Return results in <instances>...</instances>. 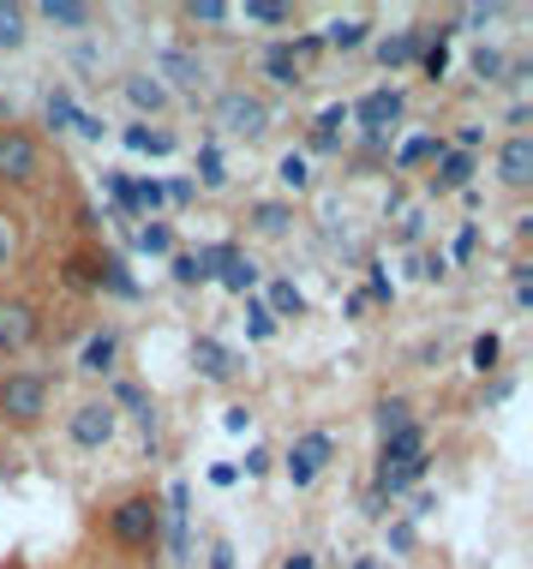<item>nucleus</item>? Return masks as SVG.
<instances>
[{
	"label": "nucleus",
	"mask_w": 533,
	"mask_h": 569,
	"mask_svg": "<svg viewBox=\"0 0 533 569\" xmlns=\"http://www.w3.org/2000/svg\"><path fill=\"white\" fill-rule=\"evenodd\" d=\"M42 144L24 127H0V187H37L42 180Z\"/></svg>",
	"instance_id": "nucleus-4"
},
{
	"label": "nucleus",
	"mask_w": 533,
	"mask_h": 569,
	"mask_svg": "<svg viewBox=\"0 0 533 569\" xmlns=\"http://www.w3.org/2000/svg\"><path fill=\"white\" fill-rule=\"evenodd\" d=\"M497 19H504V7H462V12H455V24H474V30L497 24Z\"/></svg>",
	"instance_id": "nucleus-44"
},
{
	"label": "nucleus",
	"mask_w": 533,
	"mask_h": 569,
	"mask_svg": "<svg viewBox=\"0 0 533 569\" xmlns=\"http://www.w3.org/2000/svg\"><path fill=\"white\" fill-rule=\"evenodd\" d=\"M342 127H348V102H330V109L312 120V138H306V144L318 150V157H336V150H342Z\"/></svg>",
	"instance_id": "nucleus-17"
},
{
	"label": "nucleus",
	"mask_w": 533,
	"mask_h": 569,
	"mask_svg": "<svg viewBox=\"0 0 533 569\" xmlns=\"http://www.w3.org/2000/svg\"><path fill=\"white\" fill-rule=\"evenodd\" d=\"M264 312L270 318H300V312H306V295H300L294 282H276V288H270V300H264Z\"/></svg>",
	"instance_id": "nucleus-33"
},
{
	"label": "nucleus",
	"mask_w": 533,
	"mask_h": 569,
	"mask_svg": "<svg viewBox=\"0 0 533 569\" xmlns=\"http://www.w3.org/2000/svg\"><path fill=\"white\" fill-rule=\"evenodd\" d=\"M72 132H79V138H102V132H109V120H102V114H90V109H79V120H72Z\"/></svg>",
	"instance_id": "nucleus-45"
},
{
	"label": "nucleus",
	"mask_w": 533,
	"mask_h": 569,
	"mask_svg": "<svg viewBox=\"0 0 533 569\" xmlns=\"http://www.w3.org/2000/svg\"><path fill=\"white\" fill-rule=\"evenodd\" d=\"M474 79L504 84V54H497V49H474Z\"/></svg>",
	"instance_id": "nucleus-40"
},
{
	"label": "nucleus",
	"mask_w": 533,
	"mask_h": 569,
	"mask_svg": "<svg viewBox=\"0 0 533 569\" xmlns=\"http://www.w3.org/2000/svg\"><path fill=\"white\" fill-rule=\"evenodd\" d=\"M97 288H109L114 300H139V282L127 276V258L120 252H97Z\"/></svg>",
	"instance_id": "nucleus-19"
},
{
	"label": "nucleus",
	"mask_w": 533,
	"mask_h": 569,
	"mask_svg": "<svg viewBox=\"0 0 533 569\" xmlns=\"http://www.w3.org/2000/svg\"><path fill=\"white\" fill-rule=\"evenodd\" d=\"M247 222H252V234L282 240L288 228H294V204H282V198H258V204L247 210Z\"/></svg>",
	"instance_id": "nucleus-16"
},
{
	"label": "nucleus",
	"mask_w": 533,
	"mask_h": 569,
	"mask_svg": "<svg viewBox=\"0 0 533 569\" xmlns=\"http://www.w3.org/2000/svg\"><path fill=\"white\" fill-rule=\"evenodd\" d=\"M474 246H480V228H462L455 234V258H474Z\"/></svg>",
	"instance_id": "nucleus-50"
},
{
	"label": "nucleus",
	"mask_w": 533,
	"mask_h": 569,
	"mask_svg": "<svg viewBox=\"0 0 533 569\" xmlns=\"http://www.w3.org/2000/svg\"><path fill=\"white\" fill-rule=\"evenodd\" d=\"M0 456H7V438H0Z\"/></svg>",
	"instance_id": "nucleus-59"
},
{
	"label": "nucleus",
	"mask_w": 533,
	"mask_h": 569,
	"mask_svg": "<svg viewBox=\"0 0 533 569\" xmlns=\"http://www.w3.org/2000/svg\"><path fill=\"white\" fill-rule=\"evenodd\" d=\"M455 144H462L467 157H474V144H480V127H474V120H467V127H455Z\"/></svg>",
	"instance_id": "nucleus-54"
},
{
	"label": "nucleus",
	"mask_w": 533,
	"mask_h": 569,
	"mask_svg": "<svg viewBox=\"0 0 533 569\" xmlns=\"http://www.w3.org/2000/svg\"><path fill=\"white\" fill-rule=\"evenodd\" d=\"M282 569H318V563H312V551H294V558H288Z\"/></svg>",
	"instance_id": "nucleus-58"
},
{
	"label": "nucleus",
	"mask_w": 533,
	"mask_h": 569,
	"mask_svg": "<svg viewBox=\"0 0 533 569\" xmlns=\"http://www.w3.org/2000/svg\"><path fill=\"white\" fill-rule=\"evenodd\" d=\"M414 360H420V366H438V360H444V342H420Z\"/></svg>",
	"instance_id": "nucleus-53"
},
{
	"label": "nucleus",
	"mask_w": 533,
	"mask_h": 569,
	"mask_svg": "<svg viewBox=\"0 0 533 569\" xmlns=\"http://www.w3.org/2000/svg\"><path fill=\"white\" fill-rule=\"evenodd\" d=\"M247 473L258 480V473H270V450H247Z\"/></svg>",
	"instance_id": "nucleus-56"
},
{
	"label": "nucleus",
	"mask_w": 533,
	"mask_h": 569,
	"mask_svg": "<svg viewBox=\"0 0 533 569\" xmlns=\"http://www.w3.org/2000/svg\"><path fill=\"white\" fill-rule=\"evenodd\" d=\"M102 528H109V540L127 546V551H157V540H162V498H150V491H127L120 503H109Z\"/></svg>",
	"instance_id": "nucleus-2"
},
{
	"label": "nucleus",
	"mask_w": 533,
	"mask_h": 569,
	"mask_svg": "<svg viewBox=\"0 0 533 569\" xmlns=\"http://www.w3.org/2000/svg\"><path fill=\"white\" fill-rule=\"evenodd\" d=\"M420 49H425V24L402 30V37H384V42H378V60H384V67H414Z\"/></svg>",
	"instance_id": "nucleus-23"
},
{
	"label": "nucleus",
	"mask_w": 533,
	"mask_h": 569,
	"mask_svg": "<svg viewBox=\"0 0 533 569\" xmlns=\"http://www.w3.org/2000/svg\"><path fill=\"white\" fill-rule=\"evenodd\" d=\"M198 180H204V187H228V168H222V150L217 144L198 150Z\"/></svg>",
	"instance_id": "nucleus-39"
},
{
	"label": "nucleus",
	"mask_w": 533,
	"mask_h": 569,
	"mask_svg": "<svg viewBox=\"0 0 533 569\" xmlns=\"http://www.w3.org/2000/svg\"><path fill=\"white\" fill-rule=\"evenodd\" d=\"M330 461H336V438H330V432H306V438H294V450H288L282 468H288V480H294V491H306Z\"/></svg>",
	"instance_id": "nucleus-7"
},
{
	"label": "nucleus",
	"mask_w": 533,
	"mask_h": 569,
	"mask_svg": "<svg viewBox=\"0 0 533 569\" xmlns=\"http://www.w3.org/2000/svg\"><path fill=\"white\" fill-rule=\"evenodd\" d=\"M425 456V426H402L395 438H384V450H378V461H420Z\"/></svg>",
	"instance_id": "nucleus-25"
},
{
	"label": "nucleus",
	"mask_w": 533,
	"mask_h": 569,
	"mask_svg": "<svg viewBox=\"0 0 533 569\" xmlns=\"http://www.w3.org/2000/svg\"><path fill=\"white\" fill-rule=\"evenodd\" d=\"M474 180V157L467 150H444L438 157V174H432V192H462Z\"/></svg>",
	"instance_id": "nucleus-22"
},
{
	"label": "nucleus",
	"mask_w": 533,
	"mask_h": 569,
	"mask_svg": "<svg viewBox=\"0 0 533 569\" xmlns=\"http://www.w3.org/2000/svg\"><path fill=\"white\" fill-rule=\"evenodd\" d=\"M127 204L139 210V217H150V222H157V210L169 204V198H162V187H157V180H127Z\"/></svg>",
	"instance_id": "nucleus-32"
},
{
	"label": "nucleus",
	"mask_w": 533,
	"mask_h": 569,
	"mask_svg": "<svg viewBox=\"0 0 533 569\" xmlns=\"http://www.w3.org/2000/svg\"><path fill=\"white\" fill-rule=\"evenodd\" d=\"M120 432V413L109 408V396H90V402L72 408V420H67V438H72V450H109Z\"/></svg>",
	"instance_id": "nucleus-5"
},
{
	"label": "nucleus",
	"mask_w": 533,
	"mask_h": 569,
	"mask_svg": "<svg viewBox=\"0 0 533 569\" xmlns=\"http://www.w3.org/2000/svg\"><path fill=\"white\" fill-rule=\"evenodd\" d=\"M187 503H192V491L187 486H169V498H162V516H169V558H187Z\"/></svg>",
	"instance_id": "nucleus-18"
},
{
	"label": "nucleus",
	"mask_w": 533,
	"mask_h": 569,
	"mask_svg": "<svg viewBox=\"0 0 533 569\" xmlns=\"http://www.w3.org/2000/svg\"><path fill=\"white\" fill-rule=\"evenodd\" d=\"M234 480H240L234 461H217V468H210V486H234Z\"/></svg>",
	"instance_id": "nucleus-51"
},
{
	"label": "nucleus",
	"mask_w": 533,
	"mask_h": 569,
	"mask_svg": "<svg viewBox=\"0 0 533 569\" xmlns=\"http://www.w3.org/2000/svg\"><path fill=\"white\" fill-rule=\"evenodd\" d=\"M180 19L204 24V30H222L228 19H234V7H228V0H192V7H180Z\"/></svg>",
	"instance_id": "nucleus-31"
},
{
	"label": "nucleus",
	"mask_w": 533,
	"mask_h": 569,
	"mask_svg": "<svg viewBox=\"0 0 533 569\" xmlns=\"http://www.w3.org/2000/svg\"><path fill=\"white\" fill-rule=\"evenodd\" d=\"M276 180L288 192H306L312 187V168H306V157H300V150H288V157L276 162Z\"/></svg>",
	"instance_id": "nucleus-37"
},
{
	"label": "nucleus",
	"mask_w": 533,
	"mask_h": 569,
	"mask_svg": "<svg viewBox=\"0 0 533 569\" xmlns=\"http://www.w3.org/2000/svg\"><path fill=\"white\" fill-rule=\"evenodd\" d=\"M210 120H217V132L247 138V144L276 127V114H270V102L258 97V90H222V97L210 102Z\"/></svg>",
	"instance_id": "nucleus-3"
},
{
	"label": "nucleus",
	"mask_w": 533,
	"mask_h": 569,
	"mask_svg": "<svg viewBox=\"0 0 533 569\" xmlns=\"http://www.w3.org/2000/svg\"><path fill=\"white\" fill-rule=\"evenodd\" d=\"M120 144H127V150H139V157H169V150H174V132L127 127V132H120Z\"/></svg>",
	"instance_id": "nucleus-29"
},
{
	"label": "nucleus",
	"mask_w": 533,
	"mask_h": 569,
	"mask_svg": "<svg viewBox=\"0 0 533 569\" xmlns=\"http://www.w3.org/2000/svg\"><path fill=\"white\" fill-rule=\"evenodd\" d=\"M217 282L228 288V295H252V288H258V264H252L247 252H234V258L222 264V276H217Z\"/></svg>",
	"instance_id": "nucleus-30"
},
{
	"label": "nucleus",
	"mask_w": 533,
	"mask_h": 569,
	"mask_svg": "<svg viewBox=\"0 0 533 569\" xmlns=\"http://www.w3.org/2000/svg\"><path fill=\"white\" fill-rule=\"evenodd\" d=\"M234 252H240V246H228V240H210V246H198V252H192V270H198V282H217V276H222V264H228Z\"/></svg>",
	"instance_id": "nucleus-27"
},
{
	"label": "nucleus",
	"mask_w": 533,
	"mask_h": 569,
	"mask_svg": "<svg viewBox=\"0 0 533 569\" xmlns=\"http://www.w3.org/2000/svg\"><path fill=\"white\" fill-rule=\"evenodd\" d=\"M222 426H228V432L240 438V432H247V426H252V408H228V413H222Z\"/></svg>",
	"instance_id": "nucleus-48"
},
{
	"label": "nucleus",
	"mask_w": 533,
	"mask_h": 569,
	"mask_svg": "<svg viewBox=\"0 0 533 569\" xmlns=\"http://www.w3.org/2000/svg\"><path fill=\"white\" fill-rule=\"evenodd\" d=\"M425 461H432V456H420V461H378V473H372V491H378V498H402V491L408 486H414L420 480V473H425Z\"/></svg>",
	"instance_id": "nucleus-14"
},
{
	"label": "nucleus",
	"mask_w": 533,
	"mask_h": 569,
	"mask_svg": "<svg viewBox=\"0 0 533 569\" xmlns=\"http://www.w3.org/2000/svg\"><path fill=\"white\" fill-rule=\"evenodd\" d=\"M192 366H198V378H210V383H228V378H234L247 360H240L234 348H222L217 336H198V342H192Z\"/></svg>",
	"instance_id": "nucleus-12"
},
{
	"label": "nucleus",
	"mask_w": 533,
	"mask_h": 569,
	"mask_svg": "<svg viewBox=\"0 0 533 569\" xmlns=\"http://www.w3.org/2000/svg\"><path fill=\"white\" fill-rule=\"evenodd\" d=\"M372 42V24L365 19H336L324 30V49H336V54H354V49H365Z\"/></svg>",
	"instance_id": "nucleus-26"
},
{
	"label": "nucleus",
	"mask_w": 533,
	"mask_h": 569,
	"mask_svg": "<svg viewBox=\"0 0 533 569\" xmlns=\"http://www.w3.org/2000/svg\"><path fill=\"white\" fill-rule=\"evenodd\" d=\"M420 67H425V79H444L450 72V42H432V49L420 54Z\"/></svg>",
	"instance_id": "nucleus-43"
},
{
	"label": "nucleus",
	"mask_w": 533,
	"mask_h": 569,
	"mask_svg": "<svg viewBox=\"0 0 533 569\" xmlns=\"http://www.w3.org/2000/svg\"><path fill=\"white\" fill-rule=\"evenodd\" d=\"M120 366V330H97L90 342L79 348V372H90V378H109Z\"/></svg>",
	"instance_id": "nucleus-13"
},
{
	"label": "nucleus",
	"mask_w": 533,
	"mask_h": 569,
	"mask_svg": "<svg viewBox=\"0 0 533 569\" xmlns=\"http://www.w3.org/2000/svg\"><path fill=\"white\" fill-rule=\"evenodd\" d=\"M247 336H252V342H264V336H276V318L264 312V300H252V306H247Z\"/></svg>",
	"instance_id": "nucleus-42"
},
{
	"label": "nucleus",
	"mask_w": 533,
	"mask_h": 569,
	"mask_svg": "<svg viewBox=\"0 0 533 569\" xmlns=\"http://www.w3.org/2000/svg\"><path fill=\"white\" fill-rule=\"evenodd\" d=\"M120 90H127V102H132L139 114H162V109H169V90H162L157 72H127V79H120Z\"/></svg>",
	"instance_id": "nucleus-15"
},
{
	"label": "nucleus",
	"mask_w": 533,
	"mask_h": 569,
	"mask_svg": "<svg viewBox=\"0 0 533 569\" xmlns=\"http://www.w3.org/2000/svg\"><path fill=\"white\" fill-rule=\"evenodd\" d=\"M390 551H414V521H395L390 528Z\"/></svg>",
	"instance_id": "nucleus-47"
},
{
	"label": "nucleus",
	"mask_w": 533,
	"mask_h": 569,
	"mask_svg": "<svg viewBox=\"0 0 533 569\" xmlns=\"http://www.w3.org/2000/svg\"><path fill=\"white\" fill-rule=\"evenodd\" d=\"M169 270H174V282H180V288H198V270H192V252H174V264H169Z\"/></svg>",
	"instance_id": "nucleus-46"
},
{
	"label": "nucleus",
	"mask_w": 533,
	"mask_h": 569,
	"mask_svg": "<svg viewBox=\"0 0 533 569\" xmlns=\"http://www.w3.org/2000/svg\"><path fill=\"white\" fill-rule=\"evenodd\" d=\"M210 569H234V546H228V540L210 546Z\"/></svg>",
	"instance_id": "nucleus-49"
},
{
	"label": "nucleus",
	"mask_w": 533,
	"mask_h": 569,
	"mask_svg": "<svg viewBox=\"0 0 533 569\" xmlns=\"http://www.w3.org/2000/svg\"><path fill=\"white\" fill-rule=\"evenodd\" d=\"M497 187H510V192L533 187V138L527 132H510L504 144H497Z\"/></svg>",
	"instance_id": "nucleus-8"
},
{
	"label": "nucleus",
	"mask_w": 533,
	"mask_h": 569,
	"mask_svg": "<svg viewBox=\"0 0 533 569\" xmlns=\"http://www.w3.org/2000/svg\"><path fill=\"white\" fill-rule=\"evenodd\" d=\"M372 426H378V438H395L402 426H414V402H408V396H378Z\"/></svg>",
	"instance_id": "nucleus-21"
},
{
	"label": "nucleus",
	"mask_w": 533,
	"mask_h": 569,
	"mask_svg": "<svg viewBox=\"0 0 533 569\" xmlns=\"http://www.w3.org/2000/svg\"><path fill=\"white\" fill-rule=\"evenodd\" d=\"M365 521H390V503L378 491H365Z\"/></svg>",
	"instance_id": "nucleus-52"
},
{
	"label": "nucleus",
	"mask_w": 533,
	"mask_h": 569,
	"mask_svg": "<svg viewBox=\"0 0 533 569\" xmlns=\"http://www.w3.org/2000/svg\"><path fill=\"white\" fill-rule=\"evenodd\" d=\"M264 72H270V84H282V90L306 84V72H300L294 54H288V42H270V49H264Z\"/></svg>",
	"instance_id": "nucleus-24"
},
{
	"label": "nucleus",
	"mask_w": 533,
	"mask_h": 569,
	"mask_svg": "<svg viewBox=\"0 0 533 569\" xmlns=\"http://www.w3.org/2000/svg\"><path fill=\"white\" fill-rule=\"evenodd\" d=\"M432 157H444V138H408V144L395 150V168H420Z\"/></svg>",
	"instance_id": "nucleus-35"
},
{
	"label": "nucleus",
	"mask_w": 533,
	"mask_h": 569,
	"mask_svg": "<svg viewBox=\"0 0 533 569\" xmlns=\"http://www.w3.org/2000/svg\"><path fill=\"white\" fill-rule=\"evenodd\" d=\"M42 120H49L54 132H67L72 120H79V102H72V90H54V97L42 102Z\"/></svg>",
	"instance_id": "nucleus-36"
},
{
	"label": "nucleus",
	"mask_w": 533,
	"mask_h": 569,
	"mask_svg": "<svg viewBox=\"0 0 533 569\" xmlns=\"http://www.w3.org/2000/svg\"><path fill=\"white\" fill-rule=\"evenodd\" d=\"M54 408V378L49 372H0V426L7 432H37Z\"/></svg>",
	"instance_id": "nucleus-1"
},
{
	"label": "nucleus",
	"mask_w": 533,
	"mask_h": 569,
	"mask_svg": "<svg viewBox=\"0 0 533 569\" xmlns=\"http://www.w3.org/2000/svg\"><path fill=\"white\" fill-rule=\"evenodd\" d=\"M30 24H49V30H97V7H84V0H37V7H30Z\"/></svg>",
	"instance_id": "nucleus-10"
},
{
	"label": "nucleus",
	"mask_w": 533,
	"mask_h": 569,
	"mask_svg": "<svg viewBox=\"0 0 533 569\" xmlns=\"http://www.w3.org/2000/svg\"><path fill=\"white\" fill-rule=\"evenodd\" d=\"M157 79H162V90H198L204 84V60H198L192 49H162L157 54Z\"/></svg>",
	"instance_id": "nucleus-11"
},
{
	"label": "nucleus",
	"mask_w": 533,
	"mask_h": 569,
	"mask_svg": "<svg viewBox=\"0 0 533 569\" xmlns=\"http://www.w3.org/2000/svg\"><path fill=\"white\" fill-rule=\"evenodd\" d=\"M348 120H360V132H395V120H402V90H372V97H360Z\"/></svg>",
	"instance_id": "nucleus-9"
},
{
	"label": "nucleus",
	"mask_w": 533,
	"mask_h": 569,
	"mask_svg": "<svg viewBox=\"0 0 533 569\" xmlns=\"http://www.w3.org/2000/svg\"><path fill=\"white\" fill-rule=\"evenodd\" d=\"M510 282H515V288L533 282V264H527V258H515V264H510Z\"/></svg>",
	"instance_id": "nucleus-57"
},
{
	"label": "nucleus",
	"mask_w": 533,
	"mask_h": 569,
	"mask_svg": "<svg viewBox=\"0 0 533 569\" xmlns=\"http://www.w3.org/2000/svg\"><path fill=\"white\" fill-rule=\"evenodd\" d=\"M510 390H515V378H497L492 390H485V402H492V408H497V402H510Z\"/></svg>",
	"instance_id": "nucleus-55"
},
{
	"label": "nucleus",
	"mask_w": 533,
	"mask_h": 569,
	"mask_svg": "<svg viewBox=\"0 0 533 569\" xmlns=\"http://www.w3.org/2000/svg\"><path fill=\"white\" fill-rule=\"evenodd\" d=\"M139 252L169 258V252H174V228H169V222H144V228H139Z\"/></svg>",
	"instance_id": "nucleus-38"
},
{
	"label": "nucleus",
	"mask_w": 533,
	"mask_h": 569,
	"mask_svg": "<svg viewBox=\"0 0 533 569\" xmlns=\"http://www.w3.org/2000/svg\"><path fill=\"white\" fill-rule=\"evenodd\" d=\"M234 19H247V24H294V7H288V0H247V7H234Z\"/></svg>",
	"instance_id": "nucleus-28"
},
{
	"label": "nucleus",
	"mask_w": 533,
	"mask_h": 569,
	"mask_svg": "<svg viewBox=\"0 0 533 569\" xmlns=\"http://www.w3.org/2000/svg\"><path fill=\"white\" fill-rule=\"evenodd\" d=\"M497 360H504V342H497L492 330L474 336V348H467V366H474V372L485 378V372H497Z\"/></svg>",
	"instance_id": "nucleus-34"
},
{
	"label": "nucleus",
	"mask_w": 533,
	"mask_h": 569,
	"mask_svg": "<svg viewBox=\"0 0 533 569\" xmlns=\"http://www.w3.org/2000/svg\"><path fill=\"white\" fill-rule=\"evenodd\" d=\"M37 336H42L37 300H24V295H7V300H0V353H24Z\"/></svg>",
	"instance_id": "nucleus-6"
},
{
	"label": "nucleus",
	"mask_w": 533,
	"mask_h": 569,
	"mask_svg": "<svg viewBox=\"0 0 533 569\" xmlns=\"http://www.w3.org/2000/svg\"><path fill=\"white\" fill-rule=\"evenodd\" d=\"M12 258H19V222L0 210V270H12Z\"/></svg>",
	"instance_id": "nucleus-41"
},
{
	"label": "nucleus",
	"mask_w": 533,
	"mask_h": 569,
	"mask_svg": "<svg viewBox=\"0 0 533 569\" xmlns=\"http://www.w3.org/2000/svg\"><path fill=\"white\" fill-rule=\"evenodd\" d=\"M24 42H30V7L24 0H0V49L19 54Z\"/></svg>",
	"instance_id": "nucleus-20"
}]
</instances>
